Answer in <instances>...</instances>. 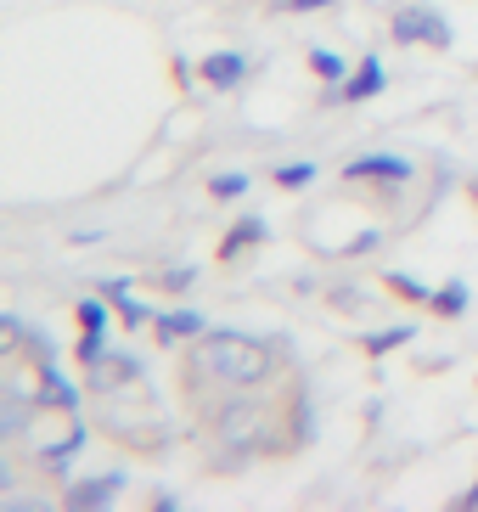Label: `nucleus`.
I'll return each instance as SVG.
<instances>
[{
  "label": "nucleus",
  "mask_w": 478,
  "mask_h": 512,
  "mask_svg": "<svg viewBox=\"0 0 478 512\" xmlns=\"http://www.w3.org/2000/svg\"><path fill=\"white\" fill-rule=\"evenodd\" d=\"M389 34H394V46H428V51L456 46V29H450L445 12H434V6H400Z\"/></svg>",
  "instance_id": "2"
},
{
  "label": "nucleus",
  "mask_w": 478,
  "mask_h": 512,
  "mask_svg": "<svg viewBox=\"0 0 478 512\" xmlns=\"http://www.w3.org/2000/svg\"><path fill=\"white\" fill-rule=\"evenodd\" d=\"M130 490V479L124 473H102V479H79V484H68V496H62V507L68 512H102V507H113V501Z\"/></svg>",
  "instance_id": "5"
},
{
  "label": "nucleus",
  "mask_w": 478,
  "mask_h": 512,
  "mask_svg": "<svg viewBox=\"0 0 478 512\" xmlns=\"http://www.w3.org/2000/svg\"><path fill=\"white\" fill-rule=\"evenodd\" d=\"M462 507H478V479H473V490L462 496Z\"/></svg>",
  "instance_id": "27"
},
{
  "label": "nucleus",
  "mask_w": 478,
  "mask_h": 512,
  "mask_svg": "<svg viewBox=\"0 0 478 512\" xmlns=\"http://www.w3.org/2000/svg\"><path fill=\"white\" fill-rule=\"evenodd\" d=\"M209 197H220V203L248 197V175H242V169H220V175H209Z\"/></svg>",
  "instance_id": "18"
},
{
  "label": "nucleus",
  "mask_w": 478,
  "mask_h": 512,
  "mask_svg": "<svg viewBox=\"0 0 478 512\" xmlns=\"http://www.w3.org/2000/svg\"><path fill=\"white\" fill-rule=\"evenodd\" d=\"M113 310H119V321H124V327H130V332H141V327H152V321H158V316H152V310H147V304L135 299V287H130V293H119V299H113Z\"/></svg>",
  "instance_id": "17"
},
{
  "label": "nucleus",
  "mask_w": 478,
  "mask_h": 512,
  "mask_svg": "<svg viewBox=\"0 0 478 512\" xmlns=\"http://www.w3.org/2000/svg\"><path fill=\"white\" fill-rule=\"evenodd\" d=\"M192 282H197L192 265H175V271H164V287H169V293H180V287H192Z\"/></svg>",
  "instance_id": "22"
},
{
  "label": "nucleus",
  "mask_w": 478,
  "mask_h": 512,
  "mask_svg": "<svg viewBox=\"0 0 478 512\" xmlns=\"http://www.w3.org/2000/svg\"><path fill=\"white\" fill-rule=\"evenodd\" d=\"M124 383H141V361H135L130 349H107L96 366H85V389L90 394H113Z\"/></svg>",
  "instance_id": "4"
},
{
  "label": "nucleus",
  "mask_w": 478,
  "mask_h": 512,
  "mask_svg": "<svg viewBox=\"0 0 478 512\" xmlns=\"http://www.w3.org/2000/svg\"><path fill=\"white\" fill-rule=\"evenodd\" d=\"M310 428H315V417H310V389H304V383H293V445H304V439H310Z\"/></svg>",
  "instance_id": "19"
},
{
  "label": "nucleus",
  "mask_w": 478,
  "mask_h": 512,
  "mask_svg": "<svg viewBox=\"0 0 478 512\" xmlns=\"http://www.w3.org/2000/svg\"><path fill=\"white\" fill-rule=\"evenodd\" d=\"M270 175H276V186H287V192H299V186H310L315 175H321V164H315V158H293V164H276Z\"/></svg>",
  "instance_id": "15"
},
{
  "label": "nucleus",
  "mask_w": 478,
  "mask_h": 512,
  "mask_svg": "<svg viewBox=\"0 0 478 512\" xmlns=\"http://www.w3.org/2000/svg\"><path fill=\"white\" fill-rule=\"evenodd\" d=\"M383 282H389V287H394V293H400L405 304H434V287L422 282V276H405V271H389V276H383Z\"/></svg>",
  "instance_id": "16"
},
{
  "label": "nucleus",
  "mask_w": 478,
  "mask_h": 512,
  "mask_svg": "<svg viewBox=\"0 0 478 512\" xmlns=\"http://www.w3.org/2000/svg\"><path fill=\"white\" fill-rule=\"evenodd\" d=\"M332 304H338V310H355V304H360V287H332Z\"/></svg>",
  "instance_id": "25"
},
{
  "label": "nucleus",
  "mask_w": 478,
  "mask_h": 512,
  "mask_svg": "<svg viewBox=\"0 0 478 512\" xmlns=\"http://www.w3.org/2000/svg\"><path fill=\"white\" fill-rule=\"evenodd\" d=\"M152 332H158V344H186V338H203L209 321L197 316V310H158Z\"/></svg>",
  "instance_id": "9"
},
{
  "label": "nucleus",
  "mask_w": 478,
  "mask_h": 512,
  "mask_svg": "<svg viewBox=\"0 0 478 512\" xmlns=\"http://www.w3.org/2000/svg\"><path fill=\"white\" fill-rule=\"evenodd\" d=\"M372 248H383V231L366 226V231H355V237H349L344 248H327V254H372Z\"/></svg>",
  "instance_id": "20"
},
{
  "label": "nucleus",
  "mask_w": 478,
  "mask_h": 512,
  "mask_svg": "<svg viewBox=\"0 0 478 512\" xmlns=\"http://www.w3.org/2000/svg\"><path fill=\"white\" fill-rule=\"evenodd\" d=\"M96 293H107V299H119V293H130V276H102V282H96Z\"/></svg>",
  "instance_id": "23"
},
{
  "label": "nucleus",
  "mask_w": 478,
  "mask_h": 512,
  "mask_svg": "<svg viewBox=\"0 0 478 512\" xmlns=\"http://www.w3.org/2000/svg\"><path fill=\"white\" fill-rule=\"evenodd\" d=\"M310 68H315V79H321L327 91H338V85H344V79L355 74V68H349V62L338 57L332 46H315V51H310Z\"/></svg>",
  "instance_id": "13"
},
{
  "label": "nucleus",
  "mask_w": 478,
  "mask_h": 512,
  "mask_svg": "<svg viewBox=\"0 0 478 512\" xmlns=\"http://www.w3.org/2000/svg\"><path fill=\"white\" fill-rule=\"evenodd\" d=\"M411 338H417V327H411V321H400V327L366 332V338H360V349H366L372 361H383V355H394V349H405V344H411Z\"/></svg>",
  "instance_id": "12"
},
{
  "label": "nucleus",
  "mask_w": 478,
  "mask_h": 512,
  "mask_svg": "<svg viewBox=\"0 0 478 512\" xmlns=\"http://www.w3.org/2000/svg\"><path fill=\"white\" fill-rule=\"evenodd\" d=\"M107 349H113L107 344V332H79V366H96Z\"/></svg>",
  "instance_id": "21"
},
{
  "label": "nucleus",
  "mask_w": 478,
  "mask_h": 512,
  "mask_svg": "<svg viewBox=\"0 0 478 512\" xmlns=\"http://www.w3.org/2000/svg\"><path fill=\"white\" fill-rule=\"evenodd\" d=\"M434 310H439L445 321L467 316V310H473V287H467L462 276H456V282H445V287H434Z\"/></svg>",
  "instance_id": "14"
},
{
  "label": "nucleus",
  "mask_w": 478,
  "mask_h": 512,
  "mask_svg": "<svg viewBox=\"0 0 478 512\" xmlns=\"http://www.w3.org/2000/svg\"><path fill=\"white\" fill-rule=\"evenodd\" d=\"M197 74H203V85H214V91H237L242 79H248V57H242V51H209V57L197 62Z\"/></svg>",
  "instance_id": "8"
},
{
  "label": "nucleus",
  "mask_w": 478,
  "mask_h": 512,
  "mask_svg": "<svg viewBox=\"0 0 478 512\" xmlns=\"http://www.w3.org/2000/svg\"><path fill=\"white\" fill-rule=\"evenodd\" d=\"M349 181H383V186H405L411 175H417V164L411 158H400V152H360V158H349L344 164Z\"/></svg>",
  "instance_id": "3"
},
{
  "label": "nucleus",
  "mask_w": 478,
  "mask_h": 512,
  "mask_svg": "<svg viewBox=\"0 0 478 512\" xmlns=\"http://www.w3.org/2000/svg\"><path fill=\"white\" fill-rule=\"evenodd\" d=\"M34 372H40V406L62 411V417H79V389L57 372V361H34Z\"/></svg>",
  "instance_id": "7"
},
{
  "label": "nucleus",
  "mask_w": 478,
  "mask_h": 512,
  "mask_svg": "<svg viewBox=\"0 0 478 512\" xmlns=\"http://www.w3.org/2000/svg\"><path fill=\"white\" fill-rule=\"evenodd\" d=\"M282 355L254 338V332H203L192 349H186V377L197 389H225V394H248V389H265L276 377Z\"/></svg>",
  "instance_id": "1"
},
{
  "label": "nucleus",
  "mask_w": 478,
  "mask_h": 512,
  "mask_svg": "<svg viewBox=\"0 0 478 512\" xmlns=\"http://www.w3.org/2000/svg\"><path fill=\"white\" fill-rule=\"evenodd\" d=\"M74 321H79V332H107L113 327V299L107 293H85L74 304Z\"/></svg>",
  "instance_id": "11"
},
{
  "label": "nucleus",
  "mask_w": 478,
  "mask_h": 512,
  "mask_svg": "<svg viewBox=\"0 0 478 512\" xmlns=\"http://www.w3.org/2000/svg\"><path fill=\"white\" fill-rule=\"evenodd\" d=\"M270 237V226H265V214H242L237 226L220 237V259H237V254H248V248H259V242Z\"/></svg>",
  "instance_id": "10"
},
{
  "label": "nucleus",
  "mask_w": 478,
  "mask_h": 512,
  "mask_svg": "<svg viewBox=\"0 0 478 512\" xmlns=\"http://www.w3.org/2000/svg\"><path fill=\"white\" fill-rule=\"evenodd\" d=\"M152 507H158V512H175L180 496H175V490H158V496H152Z\"/></svg>",
  "instance_id": "26"
},
{
  "label": "nucleus",
  "mask_w": 478,
  "mask_h": 512,
  "mask_svg": "<svg viewBox=\"0 0 478 512\" xmlns=\"http://www.w3.org/2000/svg\"><path fill=\"white\" fill-rule=\"evenodd\" d=\"M473 203H478V181H473Z\"/></svg>",
  "instance_id": "28"
},
{
  "label": "nucleus",
  "mask_w": 478,
  "mask_h": 512,
  "mask_svg": "<svg viewBox=\"0 0 478 512\" xmlns=\"http://www.w3.org/2000/svg\"><path fill=\"white\" fill-rule=\"evenodd\" d=\"M383 91H389V68H383V57H366L355 62V74L338 91H327V102H377Z\"/></svg>",
  "instance_id": "6"
},
{
  "label": "nucleus",
  "mask_w": 478,
  "mask_h": 512,
  "mask_svg": "<svg viewBox=\"0 0 478 512\" xmlns=\"http://www.w3.org/2000/svg\"><path fill=\"white\" fill-rule=\"evenodd\" d=\"M338 0H282V12H327Z\"/></svg>",
  "instance_id": "24"
}]
</instances>
